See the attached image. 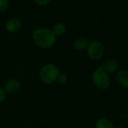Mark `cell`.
<instances>
[{"instance_id": "obj_15", "label": "cell", "mask_w": 128, "mask_h": 128, "mask_svg": "<svg viewBox=\"0 0 128 128\" xmlns=\"http://www.w3.org/2000/svg\"><path fill=\"white\" fill-rule=\"evenodd\" d=\"M6 96H7V93L4 92L3 88L0 87V104H2L5 100Z\"/></svg>"}, {"instance_id": "obj_4", "label": "cell", "mask_w": 128, "mask_h": 128, "mask_svg": "<svg viewBox=\"0 0 128 128\" xmlns=\"http://www.w3.org/2000/svg\"><path fill=\"white\" fill-rule=\"evenodd\" d=\"M87 55L92 61H98L101 59L105 54V46L102 42L98 40L89 41L86 48Z\"/></svg>"}, {"instance_id": "obj_7", "label": "cell", "mask_w": 128, "mask_h": 128, "mask_svg": "<svg viewBox=\"0 0 128 128\" xmlns=\"http://www.w3.org/2000/svg\"><path fill=\"white\" fill-rule=\"evenodd\" d=\"M22 22L17 18H10L5 24L6 30L10 33H16L22 28Z\"/></svg>"}, {"instance_id": "obj_11", "label": "cell", "mask_w": 128, "mask_h": 128, "mask_svg": "<svg viewBox=\"0 0 128 128\" xmlns=\"http://www.w3.org/2000/svg\"><path fill=\"white\" fill-rule=\"evenodd\" d=\"M95 128H115L113 123L105 118H100L95 122Z\"/></svg>"}, {"instance_id": "obj_14", "label": "cell", "mask_w": 128, "mask_h": 128, "mask_svg": "<svg viewBox=\"0 0 128 128\" xmlns=\"http://www.w3.org/2000/svg\"><path fill=\"white\" fill-rule=\"evenodd\" d=\"M51 0H34V3L40 6V7H45V6H47L50 2Z\"/></svg>"}, {"instance_id": "obj_9", "label": "cell", "mask_w": 128, "mask_h": 128, "mask_svg": "<svg viewBox=\"0 0 128 128\" xmlns=\"http://www.w3.org/2000/svg\"><path fill=\"white\" fill-rule=\"evenodd\" d=\"M89 44V40L84 37H80L76 38L74 42V47L75 50H78V51H82L84 50H86L88 45Z\"/></svg>"}, {"instance_id": "obj_10", "label": "cell", "mask_w": 128, "mask_h": 128, "mask_svg": "<svg viewBox=\"0 0 128 128\" xmlns=\"http://www.w3.org/2000/svg\"><path fill=\"white\" fill-rule=\"evenodd\" d=\"M52 31L54 33V34L58 38L64 35L67 31V27L64 23L63 22H57L53 26L52 28Z\"/></svg>"}, {"instance_id": "obj_3", "label": "cell", "mask_w": 128, "mask_h": 128, "mask_svg": "<svg viewBox=\"0 0 128 128\" xmlns=\"http://www.w3.org/2000/svg\"><path fill=\"white\" fill-rule=\"evenodd\" d=\"M92 80L94 85L100 90H106L111 85L110 75L100 66L94 70L92 76Z\"/></svg>"}, {"instance_id": "obj_16", "label": "cell", "mask_w": 128, "mask_h": 128, "mask_svg": "<svg viewBox=\"0 0 128 128\" xmlns=\"http://www.w3.org/2000/svg\"><path fill=\"white\" fill-rule=\"evenodd\" d=\"M115 128H125L123 126H117V127H115Z\"/></svg>"}, {"instance_id": "obj_13", "label": "cell", "mask_w": 128, "mask_h": 128, "mask_svg": "<svg viewBox=\"0 0 128 128\" xmlns=\"http://www.w3.org/2000/svg\"><path fill=\"white\" fill-rule=\"evenodd\" d=\"M9 6V0H0V12L5 11Z\"/></svg>"}, {"instance_id": "obj_5", "label": "cell", "mask_w": 128, "mask_h": 128, "mask_svg": "<svg viewBox=\"0 0 128 128\" xmlns=\"http://www.w3.org/2000/svg\"><path fill=\"white\" fill-rule=\"evenodd\" d=\"M108 74H116L119 69V64L118 62L112 58H109L106 60L100 66Z\"/></svg>"}, {"instance_id": "obj_2", "label": "cell", "mask_w": 128, "mask_h": 128, "mask_svg": "<svg viewBox=\"0 0 128 128\" xmlns=\"http://www.w3.org/2000/svg\"><path fill=\"white\" fill-rule=\"evenodd\" d=\"M60 73V70L57 65L52 63H47L40 68L39 78L44 84L52 85L56 82Z\"/></svg>"}, {"instance_id": "obj_12", "label": "cell", "mask_w": 128, "mask_h": 128, "mask_svg": "<svg viewBox=\"0 0 128 128\" xmlns=\"http://www.w3.org/2000/svg\"><path fill=\"white\" fill-rule=\"evenodd\" d=\"M68 82V76L65 74H63V73H60L58 78H57V80H56V82H58V84H65L66 82Z\"/></svg>"}, {"instance_id": "obj_8", "label": "cell", "mask_w": 128, "mask_h": 128, "mask_svg": "<svg viewBox=\"0 0 128 128\" xmlns=\"http://www.w3.org/2000/svg\"><path fill=\"white\" fill-rule=\"evenodd\" d=\"M116 79L118 84L123 88L128 89V70H118L116 73Z\"/></svg>"}, {"instance_id": "obj_6", "label": "cell", "mask_w": 128, "mask_h": 128, "mask_svg": "<svg viewBox=\"0 0 128 128\" xmlns=\"http://www.w3.org/2000/svg\"><path fill=\"white\" fill-rule=\"evenodd\" d=\"M20 88V82L18 80L15 78L9 79L3 87L4 92L7 94H14L16 93Z\"/></svg>"}, {"instance_id": "obj_1", "label": "cell", "mask_w": 128, "mask_h": 128, "mask_svg": "<svg viewBox=\"0 0 128 128\" xmlns=\"http://www.w3.org/2000/svg\"><path fill=\"white\" fill-rule=\"evenodd\" d=\"M32 39L38 47L47 50L52 48L56 44L57 37L54 34L52 29L47 28H38L33 31Z\"/></svg>"}]
</instances>
